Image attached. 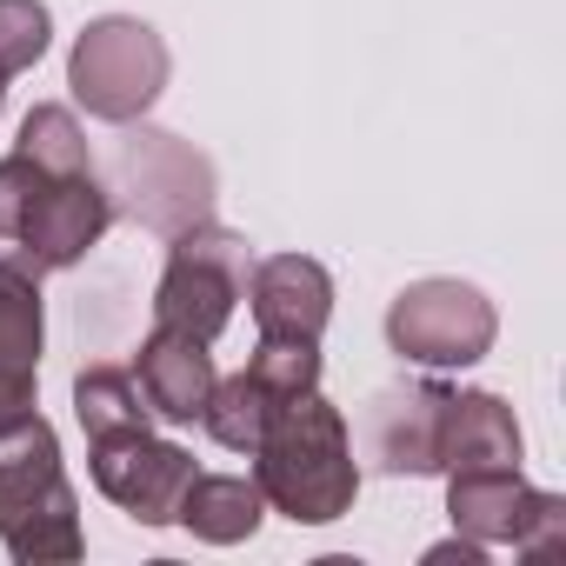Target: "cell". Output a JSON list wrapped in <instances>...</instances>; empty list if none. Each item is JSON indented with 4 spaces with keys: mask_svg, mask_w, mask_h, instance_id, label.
Here are the masks:
<instances>
[{
    "mask_svg": "<svg viewBox=\"0 0 566 566\" xmlns=\"http://www.w3.org/2000/svg\"><path fill=\"white\" fill-rule=\"evenodd\" d=\"M273 407H280V400L240 367V374L213 380V394H207V407H200V427L213 433V447H227V453H253L260 433H266V420H273Z\"/></svg>",
    "mask_w": 566,
    "mask_h": 566,
    "instance_id": "cell-18",
    "label": "cell"
},
{
    "mask_svg": "<svg viewBox=\"0 0 566 566\" xmlns=\"http://www.w3.org/2000/svg\"><path fill=\"white\" fill-rule=\"evenodd\" d=\"M167 74H174V54L167 41L134 21V14H101L81 28L74 54H67V87L74 101L107 120V127H127V120H147V107L167 94Z\"/></svg>",
    "mask_w": 566,
    "mask_h": 566,
    "instance_id": "cell-4",
    "label": "cell"
},
{
    "mask_svg": "<svg viewBox=\"0 0 566 566\" xmlns=\"http://www.w3.org/2000/svg\"><path fill=\"white\" fill-rule=\"evenodd\" d=\"M559 546H566V500H559V493H539L533 513H526V526H520V539H513V553L539 566V559H553Z\"/></svg>",
    "mask_w": 566,
    "mask_h": 566,
    "instance_id": "cell-23",
    "label": "cell"
},
{
    "mask_svg": "<svg viewBox=\"0 0 566 566\" xmlns=\"http://www.w3.org/2000/svg\"><path fill=\"white\" fill-rule=\"evenodd\" d=\"M54 41V14L48 0H0V81L28 74Z\"/></svg>",
    "mask_w": 566,
    "mask_h": 566,
    "instance_id": "cell-21",
    "label": "cell"
},
{
    "mask_svg": "<svg viewBox=\"0 0 566 566\" xmlns=\"http://www.w3.org/2000/svg\"><path fill=\"white\" fill-rule=\"evenodd\" d=\"M74 420L87 440H120V433H147V400H140V380L134 367H87L74 380Z\"/></svg>",
    "mask_w": 566,
    "mask_h": 566,
    "instance_id": "cell-17",
    "label": "cell"
},
{
    "mask_svg": "<svg viewBox=\"0 0 566 566\" xmlns=\"http://www.w3.org/2000/svg\"><path fill=\"white\" fill-rule=\"evenodd\" d=\"M48 340L41 273L28 260H0V374H34Z\"/></svg>",
    "mask_w": 566,
    "mask_h": 566,
    "instance_id": "cell-16",
    "label": "cell"
},
{
    "mask_svg": "<svg viewBox=\"0 0 566 566\" xmlns=\"http://www.w3.org/2000/svg\"><path fill=\"white\" fill-rule=\"evenodd\" d=\"M0 107H8V81H0Z\"/></svg>",
    "mask_w": 566,
    "mask_h": 566,
    "instance_id": "cell-26",
    "label": "cell"
},
{
    "mask_svg": "<svg viewBox=\"0 0 566 566\" xmlns=\"http://www.w3.org/2000/svg\"><path fill=\"white\" fill-rule=\"evenodd\" d=\"M114 227V200H107V187L94 180V174H54L41 193H34V207H28V220H21V260L34 266V273H61V266H81L94 247H101V233Z\"/></svg>",
    "mask_w": 566,
    "mask_h": 566,
    "instance_id": "cell-7",
    "label": "cell"
},
{
    "mask_svg": "<svg viewBox=\"0 0 566 566\" xmlns=\"http://www.w3.org/2000/svg\"><path fill=\"white\" fill-rule=\"evenodd\" d=\"M193 453L154 433H120V440H94V486L140 526H174L180 493L193 480Z\"/></svg>",
    "mask_w": 566,
    "mask_h": 566,
    "instance_id": "cell-6",
    "label": "cell"
},
{
    "mask_svg": "<svg viewBox=\"0 0 566 566\" xmlns=\"http://www.w3.org/2000/svg\"><path fill=\"white\" fill-rule=\"evenodd\" d=\"M61 480H67L61 473V433L41 413L0 427V513H14V506L54 493Z\"/></svg>",
    "mask_w": 566,
    "mask_h": 566,
    "instance_id": "cell-15",
    "label": "cell"
},
{
    "mask_svg": "<svg viewBox=\"0 0 566 566\" xmlns=\"http://www.w3.org/2000/svg\"><path fill=\"white\" fill-rule=\"evenodd\" d=\"M247 460H253V486L266 493V506L287 513L294 526H334L360 500V460H354L347 413L321 387L280 400Z\"/></svg>",
    "mask_w": 566,
    "mask_h": 566,
    "instance_id": "cell-1",
    "label": "cell"
},
{
    "mask_svg": "<svg viewBox=\"0 0 566 566\" xmlns=\"http://www.w3.org/2000/svg\"><path fill=\"white\" fill-rule=\"evenodd\" d=\"M48 180H54V174H41L28 154H8V160H0V240L21 233V220H28V207H34V193H41Z\"/></svg>",
    "mask_w": 566,
    "mask_h": 566,
    "instance_id": "cell-22",
    "label": "cell"
},
{
    "mask_svg": "<svg viewBox=\"0 0 566 566\" xmlns=\"http://www.w3.org/2000/svg\"><path fill=\"white\" fill-rule=\"evenodd\" d=\"M260 520H266V493L253 486V473H193L174 513V526H187L207 546H240L260 533Z\"/></svg>",
    "mask_w": 566,
    "mask_h": 566,
    "instance_id": "cell-13",
    "label": "cell"
},
{
    "mask_svg": "<svg viewBox=\"0 0 566 566\" xmlns=\"http://www.w3.org/2000/svg\"><path fill=\"white\" fill-rule=\"evenodd\" d=\"M14 154H28L41 174H94V147H87V134H81V120H74V107H34L28 120H21V140H14Z\"/></svg>",
    "mask_w": 566,
    "mask_h": 566,
    "instance_id": "cell-19",
    "label": "cell"
},
{
    "mask_svg": "<svg viewBox=\"0 0 566 566\" xmlns=\"http://www.w3.org/2000/svg\"><path fill=\"white\" fill-rule=\"evenodd\" d=\"M247 273H253V247L233 227H187L167 240V266L154 287V327L187 334V340H220L233 327V307L247 301Z\"/></svg>",
    "mask_w": 566,
    "mask_h": 566,
    "instance_id": "cell-3",
    "label": "cell"
},
{
    "mask_svg": "<svg viewBox=\"0 0 566 566\" xmlns=\"http://www.w3.org/2000/svg\"><path fill=\"white\" fill-rule=\"evenodd\" d=\"M440 420H447V387L440 380H407L380 387L360 413L367 460L394 480H427L440 473Z\"/></svg>",
    "mask_w": 566,
    "mask_h": 566,
    "instance_id": "cell-8",
    "label": "cell"
},
{
    "mask_svg": "<svg viewBox=\"0 0 566 566\" xmlns=\"http://www.w3.org/2000/svg\"><path fill=\"white\" fill-rule=\"evenodd\" d=\"M134 380H140V400H147L154 420H167V427H193L220 374H213L207 340H187V334L154 327V334L140 340V354H134Z\"/></svg>",
    "mask_w": 566,
    "mask_h": 566,
    "instance_id": "cell-10",
    "label": "cell"
},
{
    "mask_svg": "<svg viewBox=\"0 0 566 566\" xmlns=\"http://www.w3.org/2000/svg\"><path fill=\"white\" fill-rule=\"evenodd\" d=\"M427 559H433V566H440V559H460V566H480V559H486V546L460 533V539H447V546H427Z\"/></svg>",
    "mask_w": 566,
    "mask_h": 566,
    "instance_id": "cell-25",
    "label": "cell"
},
{
    "mask_svg": "<svg viewBox=\"0 0 566 566\" xmlns=\"http://www.w3.org/2000/svg\"><path fill=\"white\" fill-rule=\"evenodd\" d=\"M493 467H520V420L500 394L467 387L447 394V420H440V473H493Z\"/></svg>",
    "mask_w": 566,
    "mask_h": 566,
    "instance_id": "cell-11",
    "label": "cell"
},
{
    "mask_svg": "<svg viewBox=\"0 0 566 566\" xmlns=\"http://www.w3.org/2000/svg\"><path fill=\"white\" fill-rule=\"evenodd\" d=\"M247 374L273 394V400H294L307 387H321V347L314 340H260Z\"/></svg>",
    "mask_w": 566,
    "mask_h": 566,
    "instance_id": "cell-20",
    "label": "cell"
},
{
    "mask_svg": "<svg viewBox=\"0 0 566 566\" xmlns=\"http://www.w3.org/2000/svg\"><path fill=\"white\" fill-rule=\"evenodd\" d=\"M493 334H500V314L493 301L473 287V280H413V287L394 294L387 307V347L427 374H453V367H473L493 354Z\"/></svg>",
    "mask_w": 566,
    "mask_h": 566,
    "instance_id": "cell-5",
    "label": "cell"
},
{
    "mask_svg": "<svg viewBox=\"0 0 566 566\" xmlns=\"http://www.w3.org/2000/svg\"><path fill=\"white\" fill-rule=\"evenodd\" d=\"M247 307L260 340H314L334 321V273L307 253H266L247 273Z\"/></svg>",
    "mask_w": 566,
    "mask_h": 566,
    "instance_id": "cell-9",
    "label": "cell"
},
{
    "mask_svg": "<svg viewBox=\"0 0 566 566\" xmlns=\"http://www.w3.org/2000/svg\"><path fill=\"white\" fill-rule=\"evenodd\" d=\"M107 200H114V213L174 240V233L213 220V160L167 127L127 120V134L107 154Z\"/></svg>",
    "mask_w": 566,
    "mask_h": 566,
    "instance_id": "cell-2",
    "label": "cell"
},
{
    "mask_svg": "<svg viewBox=\"0 0 566 566\" xmlns=\"http://www.w3.org/2000/svg\"><path fill=\"white\" fill-rule=\"evenodd\" d=\"M539 486L520 480V467H493V473H447V513L453 533L480 539V546H513L526 513H533Z\"/></svg>",
    "mask_w": 566,
    "mask_h": 566,
    "instance_id": "cell-12",
    "label": "cell"
},
{
    "mask_svg": "<svg viewBox=\"0 0 566 566\" xmlns=\"http://www.w3.org/2000/svg\"><path fill=\"white\" fill-rule=\"evenodd\" d=\"M28 413H41L34 374H0V427H14V420H28Z\"/></svg>",
    "mask_w": 566,
    "mask_h": 566,
    "instance_id": "cell-24",
    "label": "cell"
},
{
    "mask_svg": "<svg viewBox=\"0 0 566 566\" xmlns=\"http://www.w3.org/2000/svg\"><path fill=\"white\" fill-rule=\"evenodd\" d=\"M0 546H8L21 566H48V559H81L87 533H81V493L61 480L54 493L0 513Z\"/></svg>",
    "mask_w": 566,
    "mask_h": 566,
    "instance_id": "cell-14",
    "label": "cell"
}]
</instances>
